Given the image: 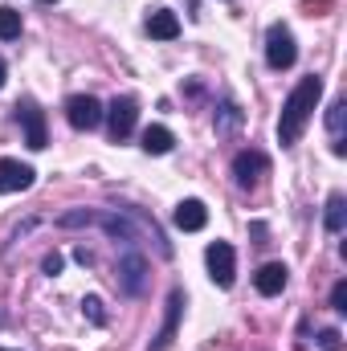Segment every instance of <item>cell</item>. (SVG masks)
Here are the masks:
<instances>
[{
	"label": "cell",
	"mask_w": 347,
	"mask_h": 351,
	"mask_svg": "<svg viewBox=\"0 0 347 351\" xmlns=\"http://www.w3.org/2000/svg\"><path fill=\"white\" fill-rule=\"evenodd\" d=\"M319 98H323V78H319V74L302 78L298 86L290 90V98L282 102V114H278V143H282V147H294V143L302 139V131H307V123H311Z\"/></svg>",
	"instance_id": "1"
},
{
	"label": "cell",
	"mask_w": 347,
	"mask_h": 351,
	"mask_svg": "<svg viewBox=\"0 0 347 351\" xmlns=\"http://www.w3.org/2000/svg\"><path fill=\"white\" fill-rule=\"evenodd\" d=\"M294 62H298L294 33L286 25H270V33H265V66L270 70H290Z\"/></svg>",
	"instance_id": "2"
},
{
	"label": "cell",
	"mask_w": 347,
	"mask_h": 351,
	"mask_svg": "<svg viewBox=\"0 0 347 351\" xmlns=\"http://www.w3.org/2000/svg\"><path fill=\"white\" fill-rule=\"evenodd\" d=\"M98 229L106 233V237H115V241H127V245H135L139 237H147L143 233V225L119 204V208H110V213H98Z\"/></svg>",
	"instance_id": "3"
},
{
	"label": "cell",
	"mask_w": 347,
	"mask_h": 351,
	"mask_svg": "<svg viewBox=\"0 0 347 351\" xmlns=\"http://www.w3.org/2000/svg\"><path fill=\"white\" fill-rule=\"evenodd\" d=\"M204 262H208V278H213L221 290H229V286L237 282V254H233L229 241H213L208 254H204Z\"/></svg>",
	"instance_id": "4"
},
{
	"label": "cell",
	"mask_w": 347,
	"mask_h": 351,
	"mask_svg": "<svg viewBox=\"0 0 347 351\" xmlns=\"http://www.w3.org/2000/svg\"><path fill=\"white\" fill-rule=\"evenodd\" d=\"M115 274H119V290H123V294L135 298V294L147 290V258H143L139 250H127V254L119 258V269H115Z\"/></svg>",
	"instance_id": "5"
},
{
	"label": "cell",
	"mask_w": 347,
	"mask_h": 351,
	"mask_svg": "<svg viewBox=\"0 0 347 351\" xmlns=\"http://www.w3.org/2000/svg\"><path fill=\"white\" fill-rule=\"evenodd\" d=\"M106 127H110V139L115 143H123V139H131V131H135V119H139V106H135V98H115L106 110Z\"/></svg>",
	"instance_id": "6"
},
{
	"label": "cell",
	"mask_w": 347,
	"mask_h": 351,
	"mask_svg": "<svg viewBox=\"0 0 347 351\" xmlns=\"http://www.w3.org/2000/svg\"><path fill=\"white\" fill-rule=\"evenodd\" d=\"M66 119L74 131H94L102 123V102L94 94H74V98H66Z\"/></svg>",
	"instance_id": "7"
},
{
	"label": "cell",
	"mask_w": 347,
	"mask_h": 351,
	"mask_svg": "<svg viewBox=\"0 0 347 351\" xmlns=\"http://www.w3.org/2000/svg\"><path fill=\"white\" fill-rule=\"evenodd\" d=\"M16 119H21V127H25V143L33 147V152H41L49 139H45V114H41V106L33 102V98H21L16 102Z\"/></svg>",
	"instance_id": "8"
},
{
	"label": "cell",
	"mask_w": 347,
	"mask_h": 351,
	"mask_svg": "<svg viewBox=\"0 0 347 351\" xmlns=\"http://www.w3.org/2000/svg\"><path fill=\"white\" fill-rule=\"evenodd\" d=\"M180 315H184V290L172 286V294H168V306H164V327H160V335L147 343V351H168L176 339V331H180Z\"/></svg>",
	"instance_id": "9"
},
{
	"label": "cell",
	"mask_w": 347,
	"mask_h": 351,
	"mask_svg": "<svg viewBox=\"0 0 347 351\" xmlns=\"http://www.w3.org/2000/svg\"><path fill=\"white\" fill-rule=\"evenodd\" d=\"M265 168H270V164H265L261 152H237V156H233V180H237V188H254Z\"/></svg>",
	"instance_id": "10"
},
{
	"label": "cell",
	"mask_w": 347,
	"mask_h": 351,
	"mask_svg": "<svg viewBox=\"0 0 347 351\" xmlns=\"http://www.w3.org/2000/svg\"><path fill=\"white\" fill-rule=\"evenodd\" d=\"M33 180H37V172L29 164L0 160V192H25V188H33Z\"/></svg>",
	"instance_id": "11"
},
{
	"label": "cell",
	"mask_w": 347,
	"mask_h": 351,
	"mask_svg": "<svg viewBox=\"0 0 347 351\" xmlns=\"http://www.w3.org/2000/svg\"><path fill=\"white\" fill-rule=\"evenodd\" d=\"M286 278H290V269L282 262H265L254 274V286H258V294H265V298H274V294H282L286 290Z\"/></svg>",
	"instance_id": "12"
},
{
	"label": "cell",
	"mask_w": 347,
	"mask_h": 351,
	"mask_svg": "<svg viewBox=\"0 0 347 351\" xmlns=\"http://www.w3.org/2000/svg\"><path fill=\"white\" fill-rule=\"evenodd\" d=\"M176 229H184V233H196V229H204L208 225V208L200 204V200H180L172 213Z\"/></svg>",
	"instance_id": "13"
},
{
	"label": "cell",
	"mask_w": 347,
	"mask_h": 351,
	"mask_svg": "<svg viewBox=\"0 0 347 351\" xmlns=\"http://www.w3.org/2000/svg\"><path fill=\"white\" fill-rule=\"evenodd\" d=\"M241 119H246V114H241V106H237L233 98H225V102L217 106V119H213V127H217V135H221V139H229V135L241 127Z\"/></svg>",
	"instance_id": "14"
},
{
	"label": "cell",
	"mask_w": 347,
	"mask_h": 351,
	"mask_svg": "<svg viewBox=\"0 0 347 351\" xmlns=\"http://www.w3.org/2000/svg\"><path fill=\"white\" fill-rule=\"evenodd\" d=\"M147 33H152L156 41H172V37H180V21H176V12L156 8V12L147 16Z\"/></svg>",
	"instance_id": "15"
},
{
	"label": "cell",
	"mask_w": 347,
	"mask_h": 351,
	"mask_svg": "<svg viewBox=\"0 0 347 351\" xmlns=\"http://www.w3.org/2000/svg\"><path fill=\"white\" fill-rule=\"evenodd\" d=\"M344 110H347L344 98H335V102L327 106V131H331V152H335V156H344L347 152V143H344Z\"/></svg>",
	"instance_id": "16"
},
{
	"label": "cell",
	"mask_w": 347,
	"mask_h": 351,
	"mask_svg": "<svg viewBox=\"0 0 347 351\" xmlns=\"http://www.w3.org/2000/svg\"><path fill=\"white\" fill-rule=\"evenodd\" d=\"M172 147H176V135L168 127H147V131H143V152H147V156H168Z\"/></svg>",
	"instance_id": "17"
},
{
	"label": "cell",
	"mask_w": 347,
	"mask_h": 351,
	"mask_svg": "<svg viewBox=\"0 0 347 351\" xmlns=\"http://www.w3.org/2000/svg\"><path fill=\"white\" fill-rule=\"evenodd\" d=\"M323 221H327V233H344V225H347V196L344 192H331V196H327Z\"/></svg>",
	"instance_id": "18"
},
{
	"label": "cell",
	"mask_w": 347,
	"mask_h": 351,
	"mask_svg": "<svg viewBox=\"0 0 347 351\" xmlns=\"http://www.w3.org/2000/svg\"><path fill=\"white\" fill-rule=\"evenodd\" d=\"M82 225H98L94 208H70V213L58 217V229H82Z\"/></svg>",
	"instance_id": "19"
},
{
	"label": "cell",
	"mask_w": 347,
	"mask_h": 351,
	"mask_svg": "<svg viewBox=\"0 0 347 351\" xmlns=\"http://www.w3.org/2000/svg\"><path fill=\"white\" fill-rule=\"evenodd\" d=\"M12 37H21V12L0 4V41H12Z\"/></svg>",
	"instance_id": "20"
},
{
	"label": "cell",
	"mask_w": 347,
	"mask_h": 351,
	"mask_svg": "<svg viewBox=\"0 0 347 351\" xmlns=\"http://www.w3.org/2000/svg\"><path fill=\"white\" fill-rule=\"evenodd\" d=\"M82 311H86V319L94 323V327H102V323H106V315H102V298H94V294H90L86 302H82Z\"/></svg>",
	"instance_id": "21"
},
{
	"label": "cell",
	"mask_w": 347,
	"mask_h": 351,
	"mask_svg": "<svg viewBox=\"0 0 347 351\" xmlns=\"http://www.w3.org/2000/svg\"><path fill=\"white\" fill-rule=\"evenodd\" d=\"M62 265H66L62 254H45V258H41V269H45L49 278H58V274H62Z\"/></svg>",
	"instance_id": "22"
},
{
	"label": "cell",
	"mask_w": 347,
	"mask_h": 351,
	"mask_svg": "<svg viewBox=\"0 0 347 351\" xmlns=\"http://www.w3.org/2000/svg\"><path fill=\"white\" fill-rule=\"evenodd\" d=\"M331 306L344 315L347 311V282H335V290H331Z\"/></svg>",
	"instance_id": "23"
},
{
	"label": "cell",
	"mask_w": 347,
	"mask_h": 351,
	"mask_svg": "<svg viewBox=\"0 0 347 351\" xmlns=\"http://www.w3.org/2000/svg\"><path fill=\"white\" fill-rule=\"evenodd\" d=\"M74 262L78 265H94V254H90L86 245H78V250H74Z\"/></svg>",
	"instance_id": "24"
},
{
	"label": "cell",
	"mask_w": 347,
	"mask_h": 351,
	"mask_svg": "<svg viewBox=\"0 0 347 351\" xmlns=\"http://www.w3.org/2000/svg\"><path fill=\"white\" fill-rule=\"evenodd\" d=\"M4 74H8V66H4V58H0V86H4Z\"/></svg>",
	"instance_id": "25"
},
{
	"label": "cell",
	"mask_w": 347,
	"mask_h": 351,
	"mask_svg": "<svg viewBox=\"0 0 347 351\" xmlns=\"http://www.w3.org/2000/svg\"><path fill=\"white\" fill-rule=\"evenodd\" d=\"M0 351H12V348H0Z\"/></svg>",
	"instance_id": "26"
},
{
	"label": "cell",
	"mask_w": 347,
	"mask_h": 351,
	"mask_svg": "<svg viewBox=\"0 0 347 351\" xmlns=\"http://www.w3.org/2000/svg\"><path fill=\"white\" fill-rule=\"evenodd\" d=\"M49 4H53V0H49Z\"/></svg>",
	"instance_id": "27"
}]
</instances>
